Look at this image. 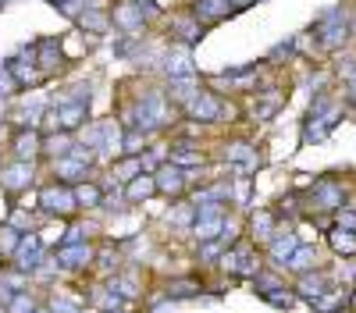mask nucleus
I'll return each instance as SVG.
<instances>
[{"label": "nucleus", "mask_w": 356, "mask_h": 313, "mask_svg": "<svg viewBox=\"0 0 356 313\" xmlns=\"http://www.w3.org/2000/svg\"><path fill=\"white\" fill-rule=\"evenodd\" d=\"M314 36H317V43H321L324 50L342 46L346 36H349V22H346V15H342V11H328V15H324V18L314 25Z\"/></svg>", "instance_id": "obj_1"}, {"label": "nucleus", "mask_w": 356, "mask_h": 313, "mask_svg": "<svg viewBox=\"0 0 356 313\" xmlns=\"http://www.w3.org/2000/svg\"><path fill=\"white\" fill-rule=\"evenodd\" d=\"M193 232H196V239H200V242H211L214 235H221V232H225L221 207H218V203H203V207L196 210V224H193Z\"/></svg>", "instance_id": "obj_2"}, {"label": "nucleus", "mask_w": 356, "mask_h": 313, "mask_svg": "<svg viewBox=\"0 0 356 313\" xmlns=\"http://www.w3.org/2000/svg\"><path fill=\"white\" fill-rule=\"evenodd\" d=\"M314 203L324 207V210H342V203H346V185H339V182H332V178L317 182V185H314Z\"/></svg>", "instance_id": "obj_3"}, {"label": "nucleus", "mask_w": 356, "mask_h": 313, "mask_svg": "<svg viewBox=\"0 0 356 313\" xmlns=\"http://www.w3.org/2000/svg\"><path fill=\"white\" fill-rule=\"evenodd\" d=\"M15 260H18V267H22V271H33V267L43 260V239H40V235H22Z\"/></svg>", "instance_id": "obj_4"}, {"label": "nucleus", "mask_w": 356, "mask_h": 313, "mask_svg": "<svg viewBox=\"0 0 356 313\" xmlns=\"http://www.w3.org/2000/svg\"><path fill=\"white\" fill-rule=\"evenodd\" d=\"M89 260H93V249H89L86 242H75V246H61V249H57V264L68 267V271H79V267H86Z\"/></svg>", "instance_id": "obj_5"}, {"label": "nucleus", "mask_w": 356, "mask_h": 313, "mask_svg": "<svg viewBox=\"0 0 356 313\" xmlns=\"http://www.w3.org/2000/svg\"><path fill=\"white\" fill-rule=\"evenodd\" d=\"M189 118H200V121H218L221 118V100L211 96V93H196V100L189 103Z\"/></svg>", "instance_id": "obj_6"}, {"label": "nucleus", "mask_w": 356, "mask_h": 313, "mask_svg": "<svg viewBox=\"0 0 356 313\" xmlns=\"http://www.w3.org/2000/svg\"><path fill=\"white\" fill-rule=\"evenodd\" d=\"M0 182H4V189H11V192L25 189L29 182H33V164L18 160L15 167H4V171H0Z\"/></svg>", "instance_id": "obj_7"}, {"label": "nucleus", "mask_w": 356, "mask_h": 313, "mask_svg": "<svg viewBox=\"0 0 356 313\" xmlns=\"http://www.w3.org/2000/svg\"><path fill=\"white\" fill-rule=\"evenodd\" d=\"M40 199H43V207H47V210H54V214H57V210H61V214H72V210H75V203H79L75 192H68V189H61V185H57V189H47Z\"/></svg>", "instance_id": "obj_8"}, {"label": "nucleus", "mask_w": 356, "mask_h": 313, "mask_svg": "<svg viewBox=\"0 0 356 313\" xmlns=\"http://www.w3.org/2000/svg\"><path fill=\"white\" fill-rule=\"evenodd\" d=\"M154 178H157V189L161 192H171V196H178V192L186 189V175H182V167H175V164H164Z\"/></svg>", "instance_id": "obj_9"}, {"label": "nucleus", "mask_w": 356, "mask_h": 313, "mask_svg": "<svg viewBox=\"0 0 356 313\" xmlns=\"http://www.w3.org/2000/svg\"><path fill=\"white\" fill-rule=\"evenodd\" d=\"M300 246H303V242H300V235H292V232H285V235H275V239H271V256H275L278 264H289Z\"/></svg>", "instance_id": "obj_10"}, {"label": "nucleus", "mask_w": 356, "mask_h": 313, "mask_svg": "<svg viewBox=\"0 0 356 313\" xmlns=\"http://www.w3.org/2000/svg\"><path fill=\"white\" fill-rule=\"evenodd\" d=\"M300 296H307L310 303H317L321 296H328V278H324V274H303L300 278Z\"/></svg>", "instance_id": "obj_11"}, {"label": "nucleus", "mask_w": 356, "mask_h": 313, "mask_svg": "<svg viewBox=\"0 0 356 313\" xmlns=\"http://www.w3.org/2000/svg\"><path fill=\"white\" fill-rule=\"evenodd\" d=\"M328 242H332L335 253L356 256V232H349V228H332V232H328Z\"/></svg>", "instance_id": "obj_12"}, {"label": "nucleus", "mask_w": 356, "mask_h": 313, "mask_svg": "<svg viewBox=\"0 0 356 313\" xmlns=\"http://www.w3.org/2000/svg\"><path fill=\"white\" fill-rule=\"evenodd\" d=\"M154 192H157V178H154V175H136L132 185L125 189V196L132 199V203H139V199H150Z\"/></svg>", "instance_id": "obj_13"}, {"label": "nucleus", "mask_w": 356, "mask_h": 313, "mask_svg": "<svg viewBox=\"0 0 356 313\" xmlns=\"http://www.w3.org/2000/svg\"><path fill=\"white\" fill-rule=\"evenodd\" d=\"M232 11V0H196V18H207V22H218Z\"/></svg>", "instance_id": "obj_14"}, {"label": "nucleus", "mask_w": 356, "mask_h": 313, "mask_svg": "<svg viewBox=\"0 0 356 313\" xmlns=\"http://www.w3.org/2000/svg\"><path fill=\"white\" fill-rule=\"evenodd\" d=\"M36 150H40V135H36L33 128L22 132V135L15 139V157H18V160H25V164H29V160L36 157Z\"/></svg>", "instance_id": "obj_15"}, {"label": "nucleus", "mask_w": 356, "mask_h": 313, "mask_svg": "<svg viewBox=\"0 0 356 313\" xmlns=\"http://www.w3.org/2000/svg\"><path fill=\"white\" fill-rule=\"evenodd\" d=\"M86 160H79V157H61L57 160V175L61 178H68V182H79V178H86Z\"/></svg>", "instance_id": "obj_16"}, {"label": "nucleus", "mask_w": 356, "mask_h": 313, "mask_svg": "<svg viewBox=\"0 0 356 313\" xmlns=\"http://www.w3.org/2000/svg\"><path fill=\"white\" fill-rule=\"evenodd\" d=\"M168 75H171V82L193 78V61H189V53H175V57H168Z\"/></svg>", "instance_id": "obj_17"}, {"label": "nucleus", "mask_w": 356, "mask_h": 313, "mask_svg": "<svg viewBox=\"0 0 356 313\" xmlns=\"http://www.w3.org/2000/svg\"><path fill=\"white\" fill-rule=\"evenodd\" d=\"M8 68H11V75H15V85H36V82H40V68L25 65V61H11Z\"/></svg>", "instance_id": "obj_18"}, {"label": "nucleus", "mask_w": 356, "mask_h": 313, "mask_svg": "<svg viewBox=\"0 0 356 313\" xmlns=\"http://www.w3.org/2000/svg\"><path fill=\"white\" fill-rule=\"evenodd\" d=\"M168 96H175L178 103H186V107H189V103L196 100V82H193V78H182V82H171V85H168Z\"/></svg>", "instance_id": "obj_19"}, {"label": "nucleus", "mask_w": 356, "mask_h": 313, "mask_svg": "<svg viewBox=\"0 0 356 313\" xmlns=\"http://www.w3.org/2000/svg\"><path fill=\"white\" fill-rule=\"evenodd\" d=\"M228 160L232 164H243V167H253L257 164V150L246 146V142H232V146H228Z\"/></svg>", "instance_id": "obj_20"}, {"label": "nucleus", "mask_w": 356, "mask_h": 313, "mask_svg": "<svg viewBox=\"0 0 356 313\" xmlns=\"http://www.w3.org/2000/svg\"><path fill=\"white\" fill-rule=\"evenodd\" d=\"M282 107V93L275 90V93H267V96H260V103L253 107V114H257V118L264 121V118H271V114Z\"/></svg>", "instance_id": "obj_21"}, {"label": "nucleus", "mask_w": 356, "mask_h": 313, "mask_svg": "<svg viewBox=\"0 0 356 313\" xmlns=\"http://www.w3.org/2000/svg\"><path fill=\"white\" fill-rule=\"evenodd\" d=\"M349 299L342 296V292H328V296H321L317 303H314V310L317 313H339V306H346Z\"/></svg>", "instance_id": "obj_22"}, {"label": "nucleus", "mask_w": 356, "mask_h": 313, "mask_svg": "<svg viewBox=\"0 0 356 313\" xmlns=\"http://www.w3.org/2000/svg\"><path fill=\"white\" fill-rule=\"evenodd\" d=\"M314 264V246H300V249H296V256H292V260H289V267L292 271H300V274H307V267Z\"/></svg>", "instance_id": "obj_23"}, {"label": "nucleus", "mask_w": 356, "mask_h": 313, "mask_svg": "<svg viewBox=\"0 0 356 313\" xmlns=\"http://www.w3.org/2000/svg\"><path fill=\"white\" fill-rule=\"evenodd\" d=\"M18 235H15V228H0V256H15L18 253Z\"/></svg>", "instance_id": "obj_24"}, {"label": "nucleus", "mask_w": 356, "mask_h": 313, "mask_svg": "<svg viewBox=\"0 0 356 313\" xmlns=\"http://www.w3.org/2000/svg\"><path fill=\"white\" fill-rule=\"evenodd\" d=\"M57 61H61V50H57L54 43H43L40 46V71H50Z\"/></svg>", "instance_id": "obj_25"}, {"label": "nucleus", "mask_w": 356, "mask_h": 313, "mask_svg": "<svg viewBox=\"0 0 356 313\" xmlns=\"http://www.w3.org/2000/svg\"><path fill=\"white\" fill-rule=\"evenodd\" d=\"M200 160H203V157H200L196 150H186V146H178V150L171 153V164H175V167H193V164H200Z\"/></svg>", "instance_id": "obj_26"}, {"label": "nucleus", "mask_w": 356, "mask_h": 313, "mask_svg": "<svg viewBox=\"0 0 356 313\" xmlns=\"http://www.w3.org/2000/svg\"><path fill=\"white\" fill-rule=\"evenodd\" d=\"M253 232H257V235H260L264 242H271V239H275V235H271V232H275V224H271V217H267V214H260V217L253 221Z\"/></svg>", "instance_id": "obj_27"}, {"label": "nucleus", "mask_w": 356, "mask_h": 313, "mask_svg": "<svg viewBox=\"0 0 356 313\" xmlns=\"http://www.w3.org/2000/svg\"><path fill=\"white\" fill-rule=\"evenodd\" d=\"M264 299H267V303H271V306H275V310H289V306H292V299H296V296H292V292H289V289H278V292H271V296H264Z\"/></svg>", "instance_id": "obj_28"}, {"label": "nucleus", "mask_w": 356, "mask_h": 313, "mask_svg": "<svg viewBox=\"0 0 356 313\" xmlns=\"http://www.w3.org/2000/svg\"><path fill=\"white\" fill-rule=\"evenodd\" d=\"M257 289H260L264 296H271V292H278V289H282V281H278L275 274H257Z\"/></svg>", "instance_id": "obj_29"}, {"label": "nucleus", "mask_w": 356, "mask_h": 313, "mask_svg": "<svg viewBox=\"0 0 356 313\" xmlns=\"http://www.w3.org/2000/svg\"><path fill=\"white\" fill-rule=\"evenodd\" d=\"M75 199H79V203H86V207H93V203H100V189L97 185H82L75 192Z\"/></svg>", "instance_id": "obj_30"}, {"label": "nucleus", "mask_w": 356, "mask_h": 313, "mask_svg": "<svg viewBox=\"0 0 356 313\" xmlns=\"http://www.w3.org/2000/svg\"><path fill=\"white\" fill-rule=\"evenodd\" d=\"M18 85H15V75H11V68L8 65H0V96H8V93H15Z\"/></svg>", "instance_id": "obj_31"}, {"label": "nucleus", "mask_w": 356, "mask_h": 313, "mask_svg": "<svg viewBox=\"0 0 356 313\" xmlns=\"http://www.w3.org/2000/svg\"><path fill=\"white\" fill-rule=\"evenodd\" d=\"M33 310H36V306H33V296L22 292V296L11 299V313H33Z\"/></svg>", "instance_id": "obj_32"}, {"label": "nucleus", "mask_w": 356, "mask_h": 313, "mask_svg": "<svg viewBox=\"0 0 356 313\" xmlns=\"http://www.w3.org/2000/svg\"><path fill=\"white\" fill-rule=\"evenodd\" d=\"M100 11H82V25H89V28H97V33H104L107 28V22L104 18H97Z\"/></svg>", "instance_id": "obj_33"}, {"label": "nucleus", "mask_w": 356, "mask_h": 313, "mask_svg": "<svg viewBox=\"0 0 356 313\" xmlns=\"http://www.w3.org/2000/svg\"><path fill=\"white\" fill-rule=\"evenodd\" d=\"M339 228H349V232H356V207L339 210Z\"/></svg>", "instance_id": "obj_34"}, {"label": "nucleus", "mask_w": 356, "mask_h": 313, "mask_svg": "<svg viewBox=\"0 0 356 313\" xmlns=\"http://www.w3.org/2000/svg\"><path fill=\"white\" fill-rule=\"evenodd\" d=\"M143 142H146V135H139V132H129V135H125V153H136V150H143Z\"/></svg>", "instance_id": "obj_35"}, {"label": "nucleus", "mask_w": 356, "mask_h": 313, "mask_svg": "<svg viewBox=\"0 0 356 313\" xmlns=\"http://www.w3.org/2000/svg\"><path fill=\"white\" fill-rule=\"evenodd\" d=\"M50 310H54V313H82L75 303H65V299H54V303H50Z\"/></svg>", "instance_id": "obj_36"}, {"label": "nucleus", "mask_w": 356, "mask_h": 313, "mask_svg": "<svg viewBox=\"0 0 356 313\" xmlns=\"http://www.w3.org/2000/svg\"><path fill=\"white\" fill-rule=\"evenodd\" d=\"M189 292H196V285H189V281H178V285H171V296H189Z\"/></svg>", "instance_id": "obj_37"}, {"label": "nucleus", "mask_w": 356, "mask_h": 313, "mask_svg": "<svg viewBox=\"0 0 356 313\" xmlns=\"http://www.w3.org/2000/svg\"><path fill=\"white\" fill-rule=\"evenodd\" d=\"M189 217H193V207H178V210H175V221H178V224H189Z\"/></svg>", "instance_id": "obj_38"}, {"label": "nucleus", "mask_w": 356, "mask_h": 313, "mask_svg": "<svg viewBox=\"0 0 356 313\" xmlns=\"http://www.w3.org/2000/svg\"><path fill=\"white\" fill-rule=\"evenodd\" d=\"M346 85H349V90H346V100H349V103L356 107V75H353V78H349Z\"/></svg>", "instance_id": "obj_39"}, {"label": "nucleus", "mask_w": 356, "mask_h": 313, "mask_svg": "<svg viewBox=\"0 0 356 313\" xmlns=\"http://www.w3.org/2000/svg\"><path fill=\"white\" fill-rule=\"evenodd\" d=\"M232 4H250V0H232Z\"/></svg>", "instance_id": "obj_40"}, {"label": "nucleus", "mask_w": 356, "mask_h": 313, "mask_svg": "<svg viewBox=\"0 0 356 313\" xmlns=\"http://www.w3.org/2000/svg\"><path fill=\"white\" fill-rule=\"evenodd\" d=\"M33 313H54V310H33Z\"/></svg>", "instance_id": "obj_41"}, {"label": "nucleus", "mask_w": 356, "mask_h": 313, "mask_svg": "<svg viewBox=\"0 0 356 313\" xmlns=\"http://www.w3.org/2000/svg\"><path fill=\"white\" fill-rule=\"evenodd\" d=\"M353 306H356V299H353Z\"/></svg>", "instance_id": "obj_42"}]
</instances>
